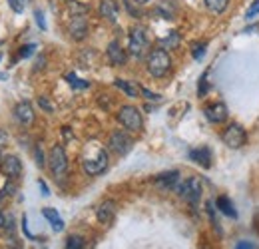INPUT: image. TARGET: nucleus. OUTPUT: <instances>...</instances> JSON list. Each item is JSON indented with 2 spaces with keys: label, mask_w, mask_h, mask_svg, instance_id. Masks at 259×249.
<instances>
[{
  "label": "nucleus",
  "mask_w": 259,
  "mask_h": 249,
  "mask_svg": "<svg viewBox=\"0 0 259 249\" xmlns=\"http://www.w3.org/2000/svg\"><path fill=\"white\" fill-rule=\"evenodd\" d=\"M108 152L106 148H102L96 142H88L82 154V168L88 176H100L102 172L108 170Z\"/></svg>",
  "instance_id": "obj_1"
},
{
  "label": "nucleus",
  "mask_w": 259,
  "mask_h": 249,
  "mask_svg": "<svg viewBox=\"0 0 259 249\" xmlns=\"http://www.w3.org/2000/svg\"><path fill=\"white\" fill-rule=\"evenodd\" d=\"M148 72L154 76V78H163L169 68H171V58L167 54V50L163 48H154L150 54H148Z\"/></svg>",
  "instance_id": "obj_2"
},
{
  "label": "nucleus",
  "mask_w": 259,
  "mask_h": 249,
  "mask_svg": "<svg viewBox=\"0 0 259 249\" xmlns=\"http://www.w3.org/2000/svg\"><path fill=\"white\" fill-rule=\"evenodd\" d=\"M128 50L134 58H144L146 54H150V40L142 26H136L130 30Z\"/></svg>",
  "instance_id": "obj_3"
},
{
  "label": "nucleus",
  "mask_w": 259,
  "mask_h": 249,
  "mask_svg": "<svg viewBox=\"0 0 259 249\" xmlns=\"http://www.w3.org/2000/svg\"><path fill=\"white\" fill-rule=\"evenodd\" d=\"M118 122L124 126L128 132H142V114L134 106H122L118 112Z\"/></svg>",
  "instance_id": "obj_4"
},
{
  "label": "nucleus",
  "mask_w": 259,
  "mask_h": 249,
  "mask_svg": "<svg viewBox=\"0 0 259 249\" xmlns=\"http://www.w3.org/2000/svg\"><path fill=\"white\" fill-rule=\"evenodd\" d=\"M48 168H50V172L56 178H62L66 172H68V156H66V150L60 144L58 146H52V150L48 154Z\"/></svg>",
  "instance_id": "obj_5"
},
{
  "label": "nucleus",
  "mask_w": 259,
  "mask_h": 249,
  "mask_svg": "<svg viewBox=\"0 0 259 249\" xmlns=\"http://www.w3.org/2000/svg\"><path fill=\"white\" fill-rule=\"evenodd\" d=\"M176 191H178L188 203L197 205V201H199L203 189H201V182H199L197 178H188L186 182H182V184L176 186Z\"/></svg>",
  "instance_id": "obj_6"
},
{
  "label": "nucleus",
  "mask_w": 259,
  "mask_h": 249,
  "mask_svg": "<svg viewBox=\"0 0 259 249\" xmlns=\"http://www.w3.org/2000/svg\"><path fill=\"white\" fill-rule=\"evenodd\" d=\"M222 140H224V144H226L227 148L239 150V148H243V144L247 140V134H245V130L239 124H229L224 130V134H222Z\"/></svg>",
  "instance_id": "obj_7"
},
{
  "label": "nucleus",
  "mask_w": 259,
  "mask_h": 249,
  "mask_svg": "<svg viewBox=\"0 0 259 249\" xmlns=\"http://www.w3.org/2000/svg\"><path fill=\"white\" fill-rule=\"evenodd\" d=\"M132 146H134V140L130 138L126 132H122V130L112 132L110 138H108V148L114 154H118V156H126L130 150H132Z\"/></svg>",
  "instance_id": "obj_8"
},
{
  "label": "nucleus",
  "mask_w": 259,
  "mask_h": 249,
  "mask_svg": "<svg viewBox=\"0 0 259 249\" xmlns=\"http://www.w3.org/2000/svg\"><path fill=\"white\" fill-rule=\"evenodd\" d=\"M203 114H205V118H207L211 124H224V122L227 120V116H229L227 106L224 104V102L207 104V106L203 108Z\"/></svg>",
  "instance_id": "obj_9"
},
{
  "label": "nucleus",
  "mask_w": 259,
  "mask_h": 249,
  "mask_svg": "<svg viewBox=\"0 0 259 249\" xmlns=\"http://www.w3.org/2000/svg\"><path fill=\"white\" fill-rule=\"evenodd\" d=\"M2 174L6 176V180L16 182L22 176V161L16 156H6L2 161Z\"/></svg>",
  "instance_id": "obj_10"
},
{
  "label": "nucleus",
  "mask_w": 259,
  "mask_h": 249,
  "mask_svg": "<svg viewBox=\"0 0 259 249\" xmlns=\"http://www.w3.org/2000/svg\"><path fill=\"white\" fill-rule=\"evenodd\" d=\"M68 32L74 40H84L88 36V20L86 16H72L70 18V24H68Z\"/></svg>",
  "instance_id": "obj_11"
},
{
  "label": "nucleus",
  "mask_w": 259,
  "mask_h": 249,
  "mask_svg": "<svg viewBox=\"0 0 259 249\" xmlns=\"http://www.w3.org/2000/svg\"><path fill=\"white\" fill-rule=\"evenodd\" d=\"M14 118L18 120V124L22 126H32L34 124V108L30 102H18L14 106Z\"/></svg>",
  "instance_id": "obj_12"
},
{
  "label": "nucleus",
  "mask_w": 259,
  "mask_h": 249,
  "mask_svg": "<svg viewBox=\"0 0 259 249\" xmlns=\"http://www.w3.org/2000/svg\"><path fill=\"white\" fill-rule=\"evenodd\" d=\"M106 54H108V60H110L112 66H124L126 60H128V56H126V52H124V48L120 46L118 40H112V42L108 44Z\"/></svg>",
  "instance_id": "obj_13"
},
{
  "label": "nucleus",
  "mask_w": 259,
  "mask_h": 249,
  "mask_svg": "<svg viewBox=\"0 0 259 249\" xmlns=\"http://www.w3.org/2000/svg\"><path fill=\"white\" fill-rule=\"evenodd\" d=\"M100 16L108 22H118L120 16V6L116 0H100Z\"/></svg>",
  "instance_id": "obj_14"
},
{
  "label": "nucleus",
  "mask_w": 259,
  "mask_h": 249,
  "mask_svg": "<svg viewBox=\"0 0 259 249\" xmlns=\"http://www.w3.org/2000/svg\"><path fill=\"white\" fill-rule=\"evenodd\" d=\"M190 159L197 163V165H201L203 170H207V168H211V150L207 148V146H201V148H195L190 152Z\"/></svg>",
  "instance_id": "obj_15"
},
{
  "label": "nucleus",
  "mask_w": 259,
  "mask_h": 249,
  "mask_svg": "<svg viewBox=\"0 0 259 249\" xmlns=\"http://www.w3.org/2000/svg\"><path fill=\"white\" fill-rule=\"evenodd\" d=\"M178 184H180V172H176V170L156 176V186L162 189H176Z\"/></svg>",
  "instance_id": "obj_16"
},
{
  "label": "nucleus",
  "mask_w": 259,
  "mask_h": 249,
  "mask_svg": "<svg viewBox=\"0 0 259 249\" xmlns=\"http://www.w3.org/2000/svg\"><path fill=\"white\" fill-rule=\"evenodd\" d=\"M116 216V203L114 201H104V203H100L96 210V218L100 223H110L112 219Z\"/></svg>",
  "instance_id": "obj_17"
},
{
  "label": "nucleus",
  "mask_w": 259,
  "mask_h": 249,
  "mask_svg": "<svg viewBox=\"0 0 259 249\" xmlns=\"http://www.w3.org/2000/svg\"><path fill=\"white\" fill-rule=\"evenodd\" d=\"M42 216L50 221V225H52L54 231H62V229H64V219L58 216L56 210H52V208H44V210H42Z\"/></svg>",
  "instance_id": "obj_18"
},
{
  "label": "nucleus",
  "mask_w": 259,
  "mask_h": 249,
  "mask_svg": "<svg viewBox=\"0 0 259 249\" xmlns=\"http://www.w3.org/2000/svg\"><path fill=\"white\" fill-rule=\"evenodd\" d=\"M114 86H116L118 90H122L128 98H138V94H140V88H138L134 82L124 80V78H116V80H114Z\"/></svg>",
  "instance_id": "obj_19"
},
{
  "label": "nucleus",
  "mask_w": 259,
  "mask_h": 249,
  "mask_svg": "<svg viewBox=\"0 0 259 249\" xmlns=\"http://www.w3.org/2000/svg\"><path fill=\"white\" fill-rule=\"evenodd\" d=\"M215 205H218V210L227 216V218H237V212H235V208H233V203L229 201V197L226 195H220L218 199H215Z\"/></svg>",
  "instance_id": "obj_20"
},
{
  "label": "nucleus",
  "mask_w": 259,
  "mask_h": 249,
  "mask_svg": "<svg viewBox=\"0 0 259 249\" xmlns=\"http://www.w3.org/2000/svg\"><path fill=\"white\" fill-rule=\"evenodd\" d=\"M156 14H160L165 20H171L176 16V4L171 0H163L156 6Z\"/></svg>",
  "instance_id": "obj_21"
},
{
  "label": "nucleus",
  "mask_w": 259,
  "mask_h": 249,
  "mask_svg": "<svg viewBox=\"0 0 259 249\" xmlns=\"http://www.w3.org/2000/svg\"><path fill=\"white\" fill-rule=\"evenodd\" d=\"M180 40H182V38H180V34H178L176 30H171L165 38L160 40V44H162L163 50H174V48H178V46H180Z\"/></svg>",
  "instance_id": "obj_22"
},
{
  "label": "nucleus",
  "mask_w": 259,
  "mask_h": 249,
  "mask_svg": "<svg viewBox=\"0 0 259 249\" xmlns=\"http://www.w3.org/2000/svg\"><path fill=\"white\" fill-rule=\"evenodd\" d=\"M68 8H70V16H86L88 14V4L76 2V0H68Z\"/></svg>",
  "instance_id": "obj_23"
},
{
  "label": "nucleus",
  "mask_w": 259,
  "mask_h": 249,
  "mask_svg": "<svg viewBox=\"0 0 259 249\" xmlns=\"http://www.w3.org/2000/svg\"><path fill=\"white\" fill-rule=\"evenodd\" d=\"M203 2H205L207 10L213 12V14H222V12H226V8L229 6V0H203Z\"/></svg>",
  "instance_id": "obj_24"
},
{
  "label": "nucleus",
  "mask_w": 259,
  "mask_h": 249,
  "mask_svg": "<svg viewBox=\"0 0 259 249\" xmlns=\"http://www.w3.org/2000/svg\"><path fill=\"white\" fill-rule=\"evenodd\" d=\"M66 82L74 88V90H86L88 86H90V82H86V80H80L76 74H68L66 76Z\"/></svg>",
  "instance_id": "obj_25"
},
{
  "label": "nucleus",
  "mask_w": 259,
  "mask_h": 249,
  "mask_svg": "<svg viewBox=\"0 0 259 249\" xmlns=\"http://www.w3.org/2000/svg\"><path fill=\"white\" fill-rule=\"evenodd\" d=\"M124 6H126V10L130 12L132 18H142V10H140L142 4H138L134 0H124Z\"/></svg>",
  "instance_id": "obj_26"
},
{
  "label": "nucleus",
  "mask_w": 259,
  "mask_h": 249,
  "mask_svg": "<svg viewBox=\"0 0 259 249\" xmlns=\"http://www.w3.org/2000/svg\"><path fill=\"white\" fill-rule=\"evenodd\" d=\"M205 48H207V42H195L194 48H192V56L195 60H201L205 56Z\"/></svg>",
  "instance_id": "obj_27"
},
{
  "label": "nucleus",
  "mask_w": 259,
  "mask_h": 249,
  "mask_svg": "<svg viewBox=\"0 0 259 249\" xmlns=\"http://www.w3.org/2000/svg\"><path fill=\"white\" fill-rule=\"evenodd\" d=\"M66 249H84V239L80 235H70L66 241Z\"/></svg>",
  "instance_id": "obj_28"
},
{
  "label": "nucleus",
  "mask_w": 259,
  "mask_h": 249,
  "mask_svg": "<svg viewBox=\"0 0 259 249\" xmlns=\"http://www.w3.org/2000/svg\"><path fill=\"white\" fill-rule=\"evenodd\" d=\"M14 191H16V182L8 180V184L2 187V191H0V199H4V197H10V195H14Z\"/></svg>",
  "instance_id": "obj_29"
},
{
  "label": "nucleus",
  "mask_w": 259,
  "mask_h": 249,
  "mask_svg": "<svg viewBox=\"0 0 259 249\" xmlns=\"http://www.w3.org/2000/svg\"><path fill=\"white\" fill-rule=\"evenodd\" d=\"M34 50H36V44H24V46H20L18 56H20V58H30L34 54Z\"/></svg>",
  "instance_id": "obj_30"
},
{
  "label": "nucleus",
  "mask_w": 259,
  "mask_h": 249,
  "mask_svg": "<svg viewBox=\"0 0 259 249\" xmlns=\"http://www.w3.org/2000/svg\"><path fill=\"white\" fill-rule=\"evenodd\" d=\"M38 106H40L44 112H48V114H52V112H54V106L48 102V98H46V96H40V98H38Z\"/></svg>",
  "instance_id": "obj_31"
},
{
  "label": "nucleus",
  "mask_w": 259,
  "mask_h": 249,
  "mask_svg": "<svg viewBox=\"0 0 259 249\" xmlns=\"http://www.w3.org/2000/svg\"><path fill=\"white\" fill-rule=\"evenodd\" d=\"M259 14V0H253V4L247 8V12H245V18L247 20H251V18H255Z\"/></svg>",
  "instance_id": "obj_32"
},
{
  "label": "nucleus",
  "mask_w": 259,
  "mask_h": 249,
  "mask_svg": "<svg viewBox=\"0 0 259 249\" xmlns=\"http://www.w3.org/2000/svg\"><path fill=\"white\" fill-rule=\"evenodd\" d=\"M34 20L40 26V30H46V20H44V12L42 10H34Z\"/></svg>",
  "instance_id": "obj_33"
},
{
  "label": "nucleus",
  "mask_w": 259,
  "mask_h": 249,
  "mask_svg": "<svg viewBox=\"0 0 259 249\" xmlns=\"http://www.w3.org/2000/svg\"><path fill=\"white\" fill-rule=\"evenodd\" d=\"M34 157H36V165H38V168H44L46 159H44V152H42V148H40V146H36V150H34Z\"/></svg>",
  "instance_id": "obj_34"
},
{
  "label": "nucleus",
  "mask_w": 259,
  "mask_h": 249,
  "mask_svg": "<svg viewBox=\"0 0 259 249\" xmlns=\"http://www.w3.org/2000/svg\"><path fill=\"white\" fill-rule=\"evenodd\" d=\"M140 92L144 94V98H146V100H150V102H160V100H162V96H160V94L150 92L148 88H140Z\"/></svg>",
  "instance_id": "obj_35"
},
{
  "label": "nucleus",
  "mask_w": 259,
  "mask_h": 249,
  "mask_svg": "<svg viewBox=\"0 0 259 249\" xmlns=\"http://www.w3.org/2000/svg\"><path fill=\"white\" fill-rule=\"evenodd\" d=\"M24 2L26 0H8V4H10V8L16 12V14H20L22 10H24Z\"/></svg>",
  "instance_id": "obj_36"
},
{
  "label": "nucleus",
  "mask_w": 259,
  "mask_h": 249,
  "mask_svg": "<svg viewBox=\"0 0 259 249\" xmlns=\"http://www.w3.org/2000/svg\"><path fill=\"white\" fill-rule=\"evenodd\" d=\"M205 92H207V74L201 76V80H199V88H197V94H199V96H205Z\"/></svg>",
  "instance_id": "obj_37"
},
{
  "label": "nucleus",
  "mask_w": 259,
  "mask_h": 249,
  "mask_svg": "<svg viewBox=\"0 0 259 249\" xmlns=\"http://www.w3.org/2000/svg\"><path fill=\"white\" fill-rule=\"evenodd\" d=\"M22 229H24V233H26V237H28V239H34V235L28 231V221H26V216H22Z\"/></svg>",
  "instance_id": "obj_38"
},
{
  "label": "nucleus",
  "mask_w": 259,
  "mask_h": 249,
  "mask_svg": "<svg viewBox=\"0 0 259 249\" xmlns=\"http://www.w3.org/2000/svg\"><path fill=\"white\" fill-rule=\"evenodd\" d=\"M6 144H8V134H6V132L0 128V148H4Z\"/></svg>",
  "instance_id": "obj_39"
},
{
  "label": "nucleus",
  "mask_w": 259,
  "mask_h": 249,
  "mask_svg": "<svg viewBox=\"0 0 259 249\" xmlns=\"http://www.w3.org/2000/svg\"><path fill=\"white\" fill-rule=\"evenodd\" d=\"M38 186H40V189H42V195H50L48 186H46V182H44V180H38Z\"/></svg>",
  "instance_id": "obj_40"
},
{
  "label": "nucleus",
  "mask_w": 259,
  "mask_h": 249,
  "mask_svg": "<svg viewBox=\"0 0 259 249\" xmlns=\"http://www.w3.org/2000/svg\"><path fill=\"white\" fill-rule=\"evenodd\" d=\"M44 64H46V58H44V56H38V60H36V66H34V70H42V68H44Z\"/></svg>",
  "instance_id": "obj_41"
},
{
  "label": "nucleus",
  "mask_w": 259,
  "mask_h": 249,
  "mask_svg": "<svg viewBox=\"0 0 259 249\" xmlns=\"http://www.w3.org/2000/svg\"><path fill=\"white\" fill-rule=\"evenodd\" d=\"M235 249H253V245H251L249 241H239V243L235 245Z\"/></svg>",
  "instance_id": "obj_42"
},
{
  "label": "nucleus",
  "mask_w": 259,
  "mask_h": 249,
  "mask_svg": "<svg viewBox=\"0 0 259 249\" xmlns=\"http://www.w3.org/2000/svg\"><path fill=\"white\" fill-rule=\"evenodd\" d=\"M62 132H64V138H72V132L68 130V126H64V130H62Z\"/></svg>",
  "instance_id": "obj_43"
},
{
  "label": "nucleus",
  "mask_w": 259,
  "mask_h": 249,
  "mask_svg": "<svg viewBox=\"0 0 259 249\" xmlns=\"http://www.w3.org/2000/svg\"><path fill=\"white\" fill-rule=\"evenodd\" d=\"M4 223H6V219H4V216H2V214H0V227H2V225H4Z\"/></svg>",
  "instance_id": "obj_44"
},
{
  "label": "nucleus",
  "mask_w": 259,
  "mask_h": 249,
  "mask_svg": "<svg viewBox=\"0 0 259 249\" xmlns=\"http://www.w3.org/2000/svg\"><path fill=\"white\" fill-rule=\"evenodd\" d=\"M134 2H138V4H148L150 0H134Z\"/></svg>",
  "instance_id": "obj_45"
},
{
  "label": "nucleus",
  "mask_w": 259,
  "mask_h": 249,
  "mask_svg": "<svg viewBox=\"0 0 259 249\" xmlns=\"http://www.w3.org/2000/svg\"><path fill=\"white\" fill-rule=\"evenodd\" d=\"M2 161H4V157H2V154H0V168H2Z\"/></svg>",
  "instance_id": "obj_46"
},
{
  "label": "nucleus",
  "mask_w": 259,
  "mask_h": 249,
  "mask_svg": "<svg viewBox=\"0 0 259 249\" xmlns=\"http://www.w3.org/2000/svg\"><path fill=\"white\" fill-rule=\"evenodd\" d=\"M199 249H211V247H209V245H201Z\"/></svg>",
  "instance_id": "obj_47"
},
{
  "label": "nucleus",
  "mask_w": 259,
  "mask_h": 249,
  "mask_svg": "<svg viewBox=\"0 0 259 249\" xmlns=\"http://www.w3.org/2000/svg\"><path fill=\"white\" fill-rule=\"evenodd\" d=\"M0 60H2V54H0Z\"/></svg>",
  "instance_id": "obj_48"
},
{
  "label": "nucleus",
  "mask_w": 259,
  "mask_h": 249,
  "mask_svg": "<svg viewBox=\"0 0 259 249\" xmlns=\"http://www.w3.org/2000/svg\"><path fill=\"white\" fill-rule=\"evenodd\" d=\"M12 249H18V247H12Z\"/></svg>",
  "instance_id": "obj_49"
}]
</instances>
